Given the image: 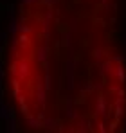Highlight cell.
<instances>
[{"mask_svg":"<svg viewBox=\"0 0 126 133\" xmlns=\"http://www.w3.org/2000/svg\"><path fill=\"white\" fill-rule=\"evenodd\" d=\"M112 0H20L5 90L23 126L106 131L124 97Z\"/></svg>","mask_w":126,"mask_h":133,"instance_id":"cell-1","label":"cell"}]
</instances>
